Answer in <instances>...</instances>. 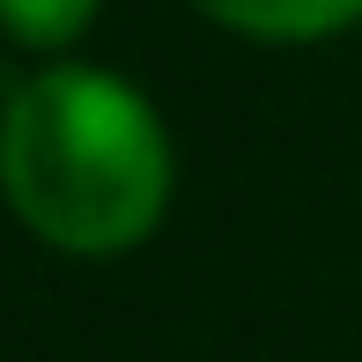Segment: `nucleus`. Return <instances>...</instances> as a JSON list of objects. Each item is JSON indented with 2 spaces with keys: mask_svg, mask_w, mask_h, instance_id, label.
Wrapping results in <instances>:
<instances>
[{
  "mask_svg": "<svg viewBox=\"0 0 362 362\" xmlns=\"http://www.w3.org/2000/svg\"><path fill=\"white\" fill-rule=\"evenodd\" d=\"M96 8L104 0H0V30L30 52H59L96 23Z\"/></svg>",
  "mask_w": 362,
  "mask_h": 362,
  "instance_id": "7ed1b4c3",
  "label": "nucleus"
},
{
  "mask_svg": "<svg viewBox=\"0 0 362 362\" xmlns=\"http://www.w3.org/2000/svg\"><path fill=\"white\" fill-rule=\"evenodd\" d=\"M170 177L156 104L104 67H45L0 111V192L52 252H134L170 207Z\"/></svg>",
  "mask_w": 362,
  "mask_h": 362,
  "instance_id": "f257e3e1",
  "label": "nucleus"
},
{
  "mask_svg": "<svg viewBox=\"0 0 362 362\" xmlns=\"http://www.w3.org/2000/svg\"><path fill=\"white\" fill-rule=\"evenodd\" d=\"M192 8L259 45H318L362 23V0H192Z\"/></svg>",
  "mask_w": 362,
  "mask_h": 362,
  "instance_id": "f03ea898",
  "label": "nucleus"
}]
</instances>
